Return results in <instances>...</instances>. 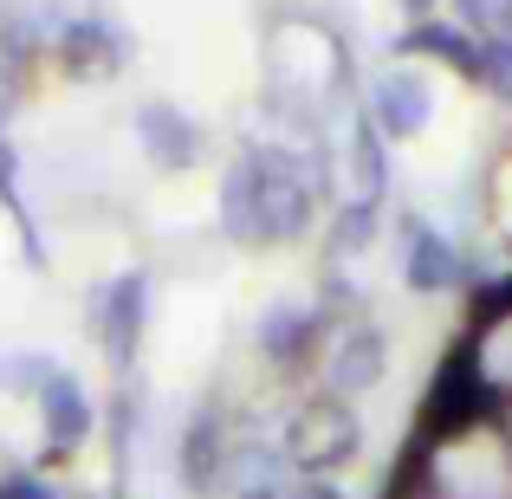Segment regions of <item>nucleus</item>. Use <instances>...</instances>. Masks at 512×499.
Wrapping results in <instances>:
<instances>
[{
  "label": "nucleus",
  "instance_id": "7",
  "mask_svg": "<svg viewBox=\"0 0 512 499\" xmlns=\"http://www.w3.org/2000/svg\"><path fill=\"white\" fill-rule=\"evenodd\" d=\"M454 279H461L454 247L441 234H428V227H415V234H409V286L415 292H448Z\"/></svg>",
  "mask_w": 512,
  "mask_h": 499
},
{
  "label": "nucleus",
  "instance_id": "12",
  "mask_svg": "<svg viewBox=\"0 0 512 499\" xmlns=\"http://www.w3.org/2000/svg\"><path fill=\"white\" fill-rule=\"evenodd\" d=\"M305 331H312V318L286 305V312H273V318H266V337H260V344L273 350V357H292V350L305 344Z\"/></svg>",
  "mask_w": 512,
  "mask_h": 499
},
{
  "label": "nucleus",
  "instance_id": "1",
  "mask_svg": "<svg viewBox=\"0 0 512 499\" xmlns=\"http://www.w3.org/2000/svg\"><path fill=\"white\" fill-rule=\"evenodd\" d=\"M312 221V188L299 182L292 156L247 150L221 182V227L247 247H279Z\"/></svg>",
  "mask_w": 512,
  "mask_h": 499
},
{
  "label": "nucleus",
  "instance_id": "19",
  "mask_svg": "<svg viewBox=\"0 0 512 499\" xmlns=\"http://www.w3.org/2000/svg\"><path fill=\"white\" fill-rule=\"evenodd\" d=\"M13 104H20V91H13V78L0 72V124H7V117H13Z\"/></svg>",
  "mask_w": 512,
  "mask_h": 499
},
{
  "label": "nucleus",
  "instance_id": "16",
  "mask_svg": "<svg viewBox=\"0 0 512 499\" xmlns=\"http://www.w3.org/2000/svg\"><path fill=\"white\" fill-rule=\"evenodd\" d=\"M480 370L493 376V383H512V325H500L487 337V350H480Z\"/></svg>",
  "mask_w": 512,
  "mask_h": 499
},
{
  "label": "nucleus",
  "instance_id": "6",
  "mask_svg": "<svg viewBox=\"0 0 512 499\" xmlns=\"http://www.w3.org/2000/svg\"><path fill=\"white\" fill-rule=\"evenodd\" d=\"M383 363H389V350H383V337L376 331H344L338 337V350H331V383L344 389H370V383H383Z\"/></svg>",
  "mask_w": 512,
  "mask_h": 499
},
{
  "label": "nucleus",
  "instance_id": "2",
  "mask_svg": "<svg viewBox=\"0 0 512 499\" xmlns=\"http://www.w3.org/2000/svg\"><path fill=\"white\" fill-rule=\"evenodd\" d=\"M286 454H292L299 467H312V474H325V467L350 461V454H357V415H350L338 396L305 402V409L292 415V428H286Z\"/></svg>",
  "mask_w": 512,
  "mask_h": 499
},
{
  "label": "nucleus",
  "instance_id": "9",
  "mask_svg": "<svg viewBox=\"0 0 512 499\" xmlns=\"http://www.w3.org/2000/svg\"><path fill=\"white\" fill-rule=\"evenodd\" d=\"M402 52H441V59L461 65V72H480V46H467V39L448 33V26H415V33L402 39Z\"/></svg>",
  "mask_w": 512,
  "mask_h": 499
},
{
  "label": "nucleus",
  "instance_id": "8",
  "mask_svg": "<svg viewBox=\"0 0 512 499\" xmlns=\"http://www.w3.org/2000/svg\"><path fill=\"white\" fill-rule=\"evenodd\" d=\"M39 402H46V428H52V441H59V448L85 441L91 409H85V396H78V383H72V376H52V383L39 389Z\"/></svg>",
  "mask_w": 512,
  "mask_h": 499
},
{
  "label": "nucleus",
  "instance_id": "13",
  "mask_svg": "<svg viewBox=\"0 0 512 499\" xmlns=\"http://www.w3.org/2000/svg\"><path fill=\"white\" fill-rule=\"evenodd\" d=\"M370 234H376V208H370V201H357V208L338 214V234H331V247H338V253H363V247H370Z\"/></svg>",
  "mask_w": 512,
  "mask_h": 499
},
{
  "label": "nucleus",
  "instance_id": "21",
  "mask_svg": "<svg viewBox=\"0 0 512 499\" xmlns=\"http://www.w3.org/2000/svg\"><path fill=\"white\" fill-rule=\"evenodd\" d=\"M247 499H273V493H247Z\"/></svg>",
  "mask_w": 512,
  "mask_h": 499
},
{
  "label": "nucleus",
  "instance_id": "11",
  "mask_svg": "<svg viewBox=\"0 0 512 499\" xmlns=\"http://www.w3.org/2000/svg\"><path fill=\"white\" fill-rule=\"evenodd\" d=\"M454 13L487 39H512V0H454Z\"/></svg>",
  "mask_w": 512,
  "mask_h": 499
},
{
  "label": "nucleus",
  "instance_id": "10",
  "mask_svg": "<svg viewBox=\"0 0 512 499\" xmlns=\"http://www.w3.org/2000/svg\"><path fill=\"white\" fill-rule=\"evenodd\" d=\"M350 163H357V201L376 208V188H383V150H376V130L357 124L350 130Z\"/></svg>",
  "mask_w": 512,
  "mask_h": 499
},
{
  "label": "nucleus",
  "instance_id": "18",
  "mask_svg": "<svg viewBox=\"0 0 512 499\" xmlns=\"http://www.w3.org/2000/svg\"><path fill=\"white\" fill-rule=\"evenodd\" d=\"M0 499H52L46 487H39V480H13V487L7 493H0Z\"/></svg>",
  "mask_w": 512,
  "mask_h": 499
},
{
  "label": "nucleus",
  "instance_id": "20",
  "mask_svg": "<svg viewBox=\"0 0 512 499\" xmlns=\"http://www.w3.org/2000/svg\"><path fill=\"white\" fill-rule=\"evenodd\" d=\"M402 7H409V13H428V7H435V0H402Z\"/></svg>",
  "mask_w": 512,
  "mask_h": 499
},
{
  "label": "nucleus",
  "instance_id": "5",
  "mask_svg": "<svg viewBox=\"0 0 512 499\" xmlns=\"http://www.w3.org/2000/svg\"><path fill=\"white\" fill-rule=\"evenodd\" d=\"M143 305H150V292H143V273H124L111 292H104V344H111V363H117V370H130V357H137Z\"/></svg>",
  "mask_w": 512,
  "mask_h": 499
},
{
  "label": "nucleus",
  "instance_id": "3",
  "mask_svg": "<svg viewBox=\"0 0 512 499\" xmlns=\"http://www.w3.org/2000/svg\"><path fill=\"white\" fill-rule=\"evenodd\" d=\"M370 111H376V130H383V137H422L428 117H435V85H428L422 72H389L383 85H376Z\"/></svg>",
  "mask_w": 512,
  "mask_h": 499
},
{
  "label": "nucleus",
  "instance_id": "4",
  "mask_svg": "<svg viewBox=\"0 0 512 499\" xmlns=\"http://www.w3.org/2000/svg\"><path fill=\"white\" fill-rule=\"evenodd\" d=\"M137 137H143V150H150L156 169H188L201 156V130L188 124L175 104H143L137 111Z\"/></svg>",
  "mask_w": 512,
  "mask_h": 499
},
{
  "label": "nucleus",
  "instance_id": "15",
  "mask_svg": "<svg viewBox=\"0 0 512 499\" xmlns=\"http://www.w3.org/2000/svg\"><path fill=\"white\" fill-rule=\"evenodd\" d=\"M182 467H188V480H195V487H214V428H208V422L188 428V454H182Z\"/></svg>",
  "mask_w": 512,
  "mask_h": 499
},
{
  "label": "nucleus",
  "instance_id": "17",
  "mask_svg": "<svg viewBox=\"0 0 512 499\" xmlns=\"http://www.w3.org/2000/svg\"><path fill=\"white\" fill-rule=\"evenodd\" d=\"M13 175H20V156H13L7 143H0V201H7V208L20 214V195H13ZM20 221H26V214H20Z\"/></svg>",
  "mask_w": 512,
  "mask_h": 499
},
{
  "label": "nucleus",
  "instance_id": "14",
  "mask_svg": "<svg viewBox=\"0 0 512 499\" xmlns=\"http://www.w3.org/2000/svg\"><path fill=\"white\" fill-rule=\"evenodd\" d=\"M480 85L500 91V98H512V39H493V46H480Z\"/></svg>",
  "mask_w": 512,
  "mask_h": 499
}]
</instances>
